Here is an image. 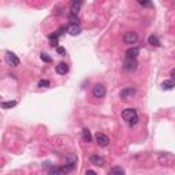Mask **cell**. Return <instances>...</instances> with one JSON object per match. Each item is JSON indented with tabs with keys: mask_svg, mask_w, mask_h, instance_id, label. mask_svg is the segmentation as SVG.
Returning a JSON list of instances; mask_svg holds the SVG:
<instances>
[{
	"mask_svg": "<svg viewBox=\"0 0 175 175\" xmlns=\"http://www.w3.org/2000/svg\"><path fill=\"white\" fill-rule=\"evenodd\" d=\"M96 141H97V144L100 145V146H107V145L109 144V138L105 136V134L103 133H97L96 134Z\"/></svg>",
	"mask_w": 175,
	"mask_h": 175,
	"instance_id": "8992f818",
	"label": "cell"
},
{
	"mask_svg": "<svg viewBox=\"0 0 175 175\" xmlns=\"http://www.w3.org/2000/svg\"><path fill=\"white\" fill-rule=\"evenodd\" d=\"M122 118L127 122L129 126H136L138 123V115L134 108H126L122 112Z\"/></svg>",
	"mask_w": 175,
	"mask_h": 175,
	"instance_id": "6da1fadb",
	"label": "cell"
},
{
	"mask_svg": "<svg viewBox=\"0 0 175 175\" xmlns=\"http://www.w3.org/2000/svg\"><path fill=\"white\" fill-rule=\"evenodd\" d=\"M148 43H149L152 46H160V40H159L156 36H153V34L148 37Z\"/></svg>",
	"mask_w": 175,
	"mask_h": 175,
	"instance_id": "9a60e30c",
	"label": "cell"
},
{
	"mask_svg": "<svg viewBox=\"0 0 175 175\" xmlns=\"http://www.w3.org/2000/svg\"><path fill=\"white\" fill-rule=\"evenodd\" d=\"M82 138H84L85 142H92V136H90V131L88 129L82 130Z\"/></svg>",
	"mask_w": 175,
	"mask_h": 175,
	"instance_id": "2e32d148",
	"label": "cell"
},
{
	"mask_svg": "<svg viewBox=\"0 0 175 175\" xmlns=\"http://www.w3.org/2000/svg\"><path fill=\"white\" fill-rule=\"evenodd\" d=\"M137 67H138V62L134 57H126L125 63H123V70L127 73H133L137 70Z\"/></svg>",
	"mask_w": 175,
	"mask_h": 175,
	"instance_id": "7a4b0ae2",
	"label": "cell"
},
{
	"mask_svg": "<svg viewBox=\"0 0 175 175\" xmlns=\"http://www.w3.org/2000/svg\"><path fill=\"white\" fill-rule=\"evenodd\" d=\"M16 105V101L12 100V101H3L2 103V108L7 109V108H11V107H15Z\"/></svg>",
	"mask_w": 175,
	"mask_h": 175,
	"instance_id": "e0dca14e",
	"label": "cell"
},
{
	"mask_svg": "<svg viewBox=\"0 0 175 175\" xmlns=\"http://www.w3.org/2000/svg\"><path fill=\"white\" fill-rule=\"evenodd\" d=\"M109 174H119V175H123V174H125V170L120 168V167H114V168L109 170Z\"/></svg>",
	"mask_w": 175,
	"mask_h": 175,
	"instance_id": "ac0fdd59",
	"label": "cell"
},
{
	"mask_svg": "<svg viewBox=\"0 0 175 175\" xmlns=\"http://www.w3.org/2000/svg\"><path fill=\"white\" fill-rule=\"evenodd\" d=\"M134 93H136V89H134V88H125V89L120 90V98H123V100H129Z\"/></svg>",
	"mask_w": 175,
	"mask_h": 175,
	"instance_id": "52a82bcc",
	"label": "cell"
},
{
	"mask_svg": "<svg viewBox=\"0 0 175 175\" xmlns=\"http://www.w3.org/2000/svg\"><path fill=\"white\" fill-rule=\"evenodd\" d=\"M56 73L60 74V75H64V74H67L68 73V64H67V63H64V62L59 63V64L56 66Z\"/></svg>",
	"mask_w": 175,
	"mask_h": 175,
	"instance_id": "30bf717a",
	"label": "cell"
},
{
	"mask_svg": "<svg viewBox=\"0 0 175 175\" xmlns=\"http://www.w3.org/2000/svg\"><path fill=\"white\" fill-rule=\"evenodd\" d=\"M82 2H84V0H71V3H70V14L78 15L79 10H81Z\"/></svg>",
	"mask_w": 175,
	"mask_h": 175,
	"instance_id": "5b68a950",
	"label": "cell"
},
{
	"mask_svg": "<svg viewBox=\"0 0 175 175\" xmlns=\"http://www.w3.org/2000/svg\"><path fill=\"white\" fill-rule=\"evenodd\" d=\"M88 174H92V175H94L96 172H94V171H92V170H88V171H86V175H88Z\"/></svg>",
	"mask_w": 175,
	"mask_h": 175,
	"instance_id": "d4e9b609",
	"label": "cell"
},
{
	"mask_svg": "<svg viewBox=\"0 0 175 175\" xmlns=\"http://www.w3.org/2000/svg\"><path fill=\"white\" fill-rule=\"evenodd\" d=\"M171 79H172V81H175V68H172V70H171Z\"/></svg>",
	"mask_w": 175,
	"mask_h": 175,
	"instance_id": "cb8c5ba5",
	"label": "cell"
},
{
	"mask_svg": "<svg viewBox=\"0 0 175 175\" xmlns=\"http://www.w3.org/2000/svg\"><path fill=\"white\" fill-rule=\"evenodd\" d=\"M56 52L59 55H64L66 53V49L63 48V46H56Z\"/></svg>",
	"mask_w": 175,
	"mask_h": 175,
	"instance_id": "603a6c76",
	"label": "cell"
},
{
	"mask_svg": "<svg viewBox=\"0 0 175 175\" xmlns=\"http://www.w3.org/2000/svg\"><path fill=\"white\" fill-rule=\"evenodd\" d=\"M40 57H41V60H43V62H45V63H52V57L49 56L48 53H45V52H43V53L40 55Z\"/></svg>",
	"mask_w": 175,
	"mask_h": 175,
	"instance_id": "ffe728a7",
	"label": "cell"
},
{
	"mask_svg": "<svg viewBox=\"0 0 175 175\" xmlns=\"http://www.w3.org/2000/svg\"><path fill=\"white\" fill-rule=\"evenodd\" d=\"M38 88H49V81L48 79H41V81H38Z\"/></svg>",
	"mask_w": 175,
	"mask_h": 175,
	"instance_id": "7402d4cb",
	"label": "cell"
},
{
	"mask_svg": "<svg viewBox=\"0 0 175 175\" xmlns=\"http://www.w3.org/2000/svg\"><path fill=\"white\" fill-rule=\"evenodd\" d=\"M174 88H175V81H172V79H167V81H164L161 84V89L163 90H171Z\"/></svg>",
	"mask_w": 175,
	"mask_h": 175,
	"instance_id": "4fadbf2b",
	"label": "cell"
},
{
	"mask_svg": "<svg viewBox=\"0 0 175 175\" xmlns=\"http://www.w3.org/2000/svg\"><path fill=\"white\" fill-rule=\"evenodd\" d=\"M138 55H139V49L137 48V46H130V48L126 51V57H134V59H136Z\"/></svg>",
	"mask_w": 175,
	"mask_h": 175,
	"instance_id": "7c38bea8",
	"label": "cell"
},
{
	"mask_svg": "<svg viewBox=\"0 0 175 175\" xmlns=\"http://www.w3.org/2000/svg\"><path fill=\"white\" fill-rule=\"evenodd\" d=\"M137 2L139 3V4L142 5V7H153V3H152V0H137Z\"/></svg>",
	"mask_w": 175,
	"mask_h": 175,
	"instance_id": "d6986e66",
	"label": "cell"
},
{
	"mask_svg": "<svg viewBox=\"0 0 175 175\" xmlns=\"http://www.w3.org/2000/svg\"><path fill=\"white\" fill-rule=\"evenodd\" d=\"M68 21L71 22V25H77L79 22V18L78 15H74V14H70V16H68Z\"/></svg>",
	"mask_w": 175,
	"mask_h": 175,
	"instance_id": "44dd1931",
	"label": "cell"
},
{
	"mask_svg": "<svg viewBox=\"0 0 175 175\" xmlns=\"http://www.w3.org/2000/svg\"><path fill=\"white\" fill-rule=\"evenodd\" d=\"M5 59H7L8 64H11V66H19L18 56H16L15 53H12V52H7V53H5Z\"/></svg>",
	"mask_w": 175,
	"mask_h": 175,
	"instance_id": "ba28073f",
	"label": "cell"
},
{
	"mask_svg": "<svg viewBox=\"0 0 175 175\" xmlns=\"http://www.w3.org/2000/svg\"><path fill=\"white\" fill-rule=\"evenodd\" d=\"M90 163L97 167H103L105 160H104V157H101V156H98V155H92L90 156Z\"/></svg>",
	"mask_w": 175,
	"mask_h": 175,
	"instance_id": "9c48e42d",
	"label": "cell"
},
{
	"mask_svg": "<svg viewBox=\"0 0 175 175\" xmlns=\"http://www.w3.org/2000/svg\"><path fill=\"white\" fill-rule=\"evenodd\" d=\"M66 161H67V164H70V166H73L75 168L77 163H78V157H77L75 153H68L67 157H66Z\"/></svg>",
	"mask_w": 175,
	"mask_h": 175,
	"instance_id": "8fae6325",
	"label": "cell"
},
{
	"mask_svg": "<svg viewBox=\"0 0 175 175\" xmlns=\"http://www.w3.org/2000/svg\"><path fill=\"white\" fill-rule=\"evenodd\" d=\"M92 93H93V96H94L96 98H103L104 96H105V93H107L105 86H104V85H101V84L94 85V86H93V89H92Z\"/></svg>",
	"mask_w": 175,
	"mask_h": 175,
	"instance_id": "3957f363",
	"label": "cell"
},
{
	"mask_svg": "<svg viewBox=\"0 0 175 175\" xmlns=\"http://www.w3.org/2000/svg\"><path fill=\"white\" fill-rule=\"evenodd\" d=\"M68 33H70L71 36H78L79 33H81V26H79L78 23L77 25H70V27H68Z\"/></svg>",
	"mask_w": 175,
	"mask_h": 175,
	"instance_id": "5bb4252c",
	"label": "cell"
},
{
	"mask_svg": "<svg viewBox=\"0 0 175 175\" xmlns=\"http://www.w3.org/2000/svg\"><path fill=\"white\" fill-rule=\"evenodd\" d=\"M137 40H138V36H137L136 32H127L123 36V41L126 44H136Z\"/></svg>",
	"mask_w": 175,
	"mask_h": 175,
	"instance_id": "277c9868",
	"label": "cell"
}]
</instances>
